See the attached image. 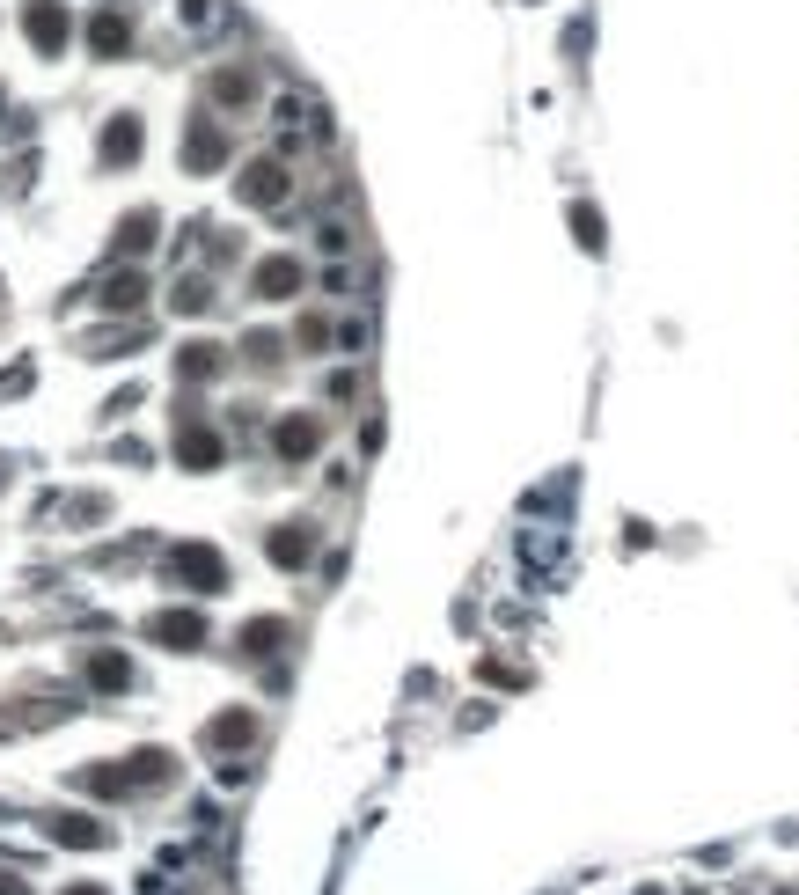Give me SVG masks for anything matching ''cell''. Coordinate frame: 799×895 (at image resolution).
Returning a JSON list of instances; mask_svg holds the SVG:
<instances>
[{
	"mask_svg": "<svg viewBox=\"0 0 799 895\" xmlns=\"http://www.w3.org/2000/svg\"><path fill=\"white\" fill-rule=\"evenodd\" d=\"M184 573H191V580H198V587H220V558H213V550H198V543H191V550H177V580H184Z\"/></svg>",
	"mask_w": 799,
	"mask_h": 895,
	"instance_id": "6da1fadb",
	"label": "cell"
},
{
	"mask_svg": "<svg viewBox=\"0 0 799 895\" xmlns=\"http://www.w3.org/2000/svg\"><path fill=\"white\" fill-rule=\"evenodd\" d=\"M257 287H264V294H287V287H301V264H287V257L257 264Z\"/></svg>",
	"mask_w": 799,
	"mask_h": 895,
	"instance_id": "7a4b0ae2",
	"label": "cell"
},
{
	"mask_svg": "<svg viewBox=\"0 0 799 895\" xmlns=\"http://www.w3.org/2000/svg\"><path fill=\"white\" fill-rule=\"evenodd\" d=\"M243 191H250L257 206H271V198L287 191V184H279V170H271V161H264V170H250V184H243Z\"/></svg>",
	"mask_w": 799,
	"mask_h": 895,
	"instance_id": "3957f363",
	"label": "cell"
},
{
	"mask_svg": "<svg viewBox=\"0 0 799 895\" xmlns=\"http://www.w3.org/2000/svg\"><path fill=\"white\" fill-rule=\"evenodd\" d=\"M279 448H287V456H308V448H316V426H308V419H294L287 433H279Z\"/></svg>",
	"mask_w": 799,
	"mask_h": 895,
	"instance_id": "277c9868",
	"label": "cell"
},
{
	"mask_svg": "<svg viewBox=\"0 0 799 895\" xmlns=\"http://www.w3.org/2000/svg\"><path fill=\"white\" fill-rule=\"evenodd\" d=\"M271 558H279V566H294V558H308V536H294V529H287V536H271Z\"/></svg>",
	"mask_w": 799,
	"mask_h": 895,
	"instance_id": "5b68a950",
	"label": "cell"
},
{
	"mask_svg": "<svg viewBox=\"0 0 799 895\" xmlns=\"http://www.w3.org/2000/svg\"><path fill=\"white\" fill-rule=\"evenodd\" d=\"M51 836H60V844H103V829H88V822H60Z\"/></svg>",
	"mask_w": 799,
	"mask_h": 895,
	"instance_id": "8992f818",
	"label": "cell"
},
{
	"mask_svg": "<svg viewBox=\"0 0 799 895\" xmlns=\"http://www.w3.org/2000/svg\"><path fill=\"white\" fill-rule=\"evenodd\" d=\"M118 44H125V23L103 15V23H96V51H118Z\"/></svg>",
	"mask_w": 799,
	"mask_h": 895,
	"instance_id": "52a82bcc",
	"label": "cell"
},
{
	"mask_svg": "<svg viewBox=\"0 0 799 895\" xmlns=\"http://www.w3.org/2000/svg\"><path fill=\"white\" fill-rule=\"evenodd\" d=\"M154 632H161V639H184V646H191V639H198V617H161Z\"/></svg>",
	"mask_w": 799,
	"mask_h": 895,
	"instance_id": "ba28073f",
	"label": "cell"
},
{
	"mask_svg": "<svg viewBox=\"0 0 799 895\" xmlns=\"http://www.w3.org/2000/svg\"><path fill=\"white\" fill-rule=\"evenodd\" d=\"M30 30H37V44H60V15H51V8H37Z\"/></svg>",
	"mask_w": 799,
	"mask_h": 895,
	"instance_id": "9c48e42d",
	"label": "cell"
},
{
	"mask_svg": "<svg viewBox=\"0 0 799 895\" xmlns=\"http://www.w3.org/2000/svg\"><path fill=\"white\" fill-rule=\"evenodd\" d=\"M67 895H103V888H67Z\"/></svg>",
	"mask_w": 799,
	"mask_h": 895,
	"instance_id": "30bf717a",
	"label": "cell"
}]
</instances>
